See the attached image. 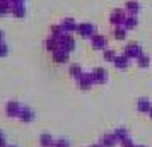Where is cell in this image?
Returning a JSON list of instances; mask_svg holds the SVG:
<instances>
[{
  "label": "cell",
  "mask_w": 152,
  "mask_h": 147,
  "mask_svg": "<svg viewBox=\"0 0 152 147\" xmlns=\"http://www.w3.org/2000/svg\"><path fill=\"white\" fill-rule=\"evenodd\" d=\"M21 108L22 106L19 105L17 101H7V103H5V115H7L9 118H17Z\"/></svg>",
  "instance_id": "obj_1"
},
{
  "label": "cell",
  "mask_w": 152,
  "mask_h": 147,
  "mask_svg": "<svg viewBox=\"0 0 152 147\" xmlns=\"http://www.w3.org/2000/svg\"><path fill=\"white\" fill-rule=\"evenodd\" d=\"M7 144H5V135L0 132V147H5Z\"/></svg>",
  "instance_id": "obj_9"
},
{
  "label": "cell",
  "mask_w": 152,
  "mask_h": 147,
  "mask_svg": "<svg viewBox=\"0 0 152 147\" xmlns=\"http://www.w3.org/2000/svg\"><path fill=\"white\" fill-rule=\"evenodd\" d=\"M17 118L21 120V121H24V123H29V121L34 120V111L31 108H28V106H22L19 115H17Z\"/></svg>",
  "instance_id": "obj_3"
},
{
  "label": "cell",
  "mask_w": 152,
  "mask_h": 147,
  "mask_svg": "<svg viewBox=\"0 0 152 147\" xmlns=\"http://www.w3.org/2000/svg\"><path fill=\"white\" fill-rule=\"evenodd\" d=\"M4 38H5V34H4V31L0 29V41H4Z\"/></svg>",
  "instance_id": "obj_11"
},
{
  "label": "cell",
  "mask_w": 152,
  "mask_h": 147,
  "mask_svg": "<svg viewBox=\"0 0 152 147\" xmlns=\"http://www.w3.org/2000/svg\"><path fill=\"white\" fill-rule=\"evenodd\" d=\"M9 55V45L5 41H0V58Z\"/></svg>",
  "instance_id": "obj_6"
},
{
  "label": "cell",
  "mask_w": 152,
  "mask_h": 147,
  "mask_svg": "<svg viewBox=\"0 0 152 147\" xmlns=\"http://www.w3.org/2000/svg\"><path fill=\"white\" fill-rule=\"evenodd\" d=\"M53 147H69V142L67 140H56Z\"/></svg>",
  "instance_id": "obj_8"
},
{
  "label": "cell",
  "mask_w": 152,
  "mask_h": 147,
  "mask_svg": "<svg viewBox=\"0 0 152 147\" xmlns=\"http://www.w3.org/2000/svg\"><path fill=\"white\" fill-rule=\"evenodd\" d=\"M39 144H41V147H53L55 146V140L51 139V135L43 133L41 137H39Z\"/></svg>",
  "instance_id": "obj_5"
},
{
  "label": "cell",
  "mask_w": 152,
  "mask_h": 147,
  "mask_svg": "<svg viewBox=\"0 0 152 147\" xmlns=\"http://www.w3.org/2000/svg\"><path fill=\"white\" fill-rule=\"evenodd\" d=\"M9 5L10 4H0V17H4V15L9 14Z\"/></svg>",
  "instance_id": "obj_7"
},
{
  "label": "cell",
  "mask_w": 152,
  "mask_h": 147,
  "mask_svg": "<svg viewBox=\"0 0 152 147\" xmlns=\"http://www.w3.org/2000/svg\"><path fill=\"white\" fill-rule=\"evenodd\" d=\"M0 4H10V0H0Z\"/></svg>",
  "instance_id": "obj_12"
},
{
  "label": "cell",
  "mask_w": 152,
  "mask_h": 147,
  "mask_svg": "<svg viewBox=\"0 0 152 147\" xmlns=\"http://www.w3.org/2000/svg\"><path fill=\"white\" fill-rule=\"evenodd\" d=\"M26 0H10V4H24Z\"/></svg>",
  "instance_id": "obj_10"
},
{
  "label": "cell",
  "mask_w": 152,
  "mask_h": 147,
  "mask_svg": "<svg viewBox=\"0 0 152 147\" xmlns=\"http://www.w3.org/2000/svg\"><path fill=\"white\" fill-rule=\"evenodd\" d=\"M53 60H55L56 63H65L69 60V55H67L65 50H56L55 53H53Z\"/></svg>",
  "instance_id": "obj_4"
},
{
  "label": "cell",
  "mask_w": 152,
  "mask_h": 147,
  "mask_svg": "<svg viewBox=\"0 0 152 147\" xmlns=\"http://www.w3.org/2000/svg\"><path fill=\"white\" fill-rule=\"evenodd\" d=\"M9 14L14 15L15 19H22L26 15V7L24 4H10L9 5Z\"/></svg>",
  "instance_id": "obj_2"
},
{
  "label": "cell",
  "mask_w": 152,
  "mask_h": 147,
  "mask_svg": "<svg viewBox=\"0 0 152 147\" xmlns=\"http://www.w3.org/2000/svg\"><path fill=\"white\" fill-rule=\"evenodd\" d=\"M5 147H15V146H5Z\"/></svg>",
  "instance_id": "obj_13"
}]
</instances>
